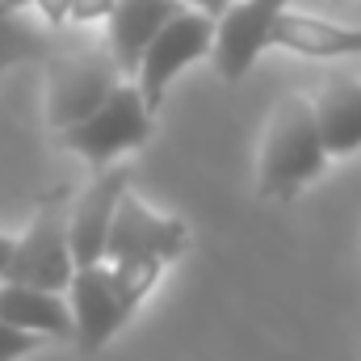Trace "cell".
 I'll use <instances>...</instances> for the list:
<instances>
[{"instance_id": "5b68a950", "label": "cell", "mask_w": 361, "mask_h": 361, "mask_svg": "<svg viewBox=\"0 0 361 361\" xmlns=\"http://www.w3.org/2000/svg\"><path fill=\"white\" fill-rule=\"evenodd\" d=\"M118 80H126L114 63V55L105 47H85V51H68L51 59V76H47V122L55 130L80 122L92 114Z\"/></svg>"}, {"instance_id": "4fadbf2b", "label": "cell", "mask_w": 361, "mask_h": 361, "mask_svg": "<svg viewBox=\"0 0 361 361\" xmlns=\"http://www.w3.org/2000/svg\"><path fill=\"white\" fill-rule=\"evenodd\" d=\"M319 139L328 156H353L361 147V80L353 76H332L311 97Z\"/></svg>"}, {"instance_id": "5bb4252c", "label": "cell", "mask_w": 361, "mask_h": 361, "mask_svg": "<svg viewBox=\"0 0 361 361\" xmlns=\"http://www.w3.org/2000/svg\"><path fill=\"white\" fill-rule=\"evenodd\" d=\"M47 55V38L21 17V8H8L0 0V72L13 63H30Z\"/></svg>"}, {"instance_id": "8992f818", "label": "cell", "mask_w": 361, "mask_h": 361, "mask_svg": "<svg viewBox=\"0 0 361 361\" xmlns=\"http://www.w3.org/2000/svg\"><path fill=\"white\" fill-rule=\"evenodd\" d=\"M63 294H68V307H72V341H76L80 353H97L101 345H109L122 332V324L139 311L122 294L109 261L76 265Z\"/></svg>"}, {"instance_id": "52a82bcc", "label": "cell", "mask_w": 361, "mask_h": 361, "mask_svg": "<svg viewBox=\"0 0 361 361\" xmlns=\"http://www.w3.org/2000/svg\"><path fill=\"white\" fill-rule=\"evenodd\" d=\"M189 248V227L152 210L143 197H135L130 189L118 197L109 235H105V261H122V257H156V261H177L180 252Z\"/></svg>"}, {"instance_id": "e0dca14e", "label": "cell", "mask_w": 361, "mask_h": 361, "mask_svg": "<svg viewBox=\"0 0 361 361\" xmlns=\"http://www.w3.org/2000/svg\"><path fill=\"white\" fill-rule=\"evenodd\" d=\"M109 8H114V0H72V4H68V21H80V25L105 21Z\"/></svg>"}, {"instance_id": "277c9868", "label": "cell", "mask_w": 361, "mask_h": 361, "mask_svg": "<svg viewBox=\"0 0 361 361\" xmlns=\"http://www.w3.org/2000/svg\"><path fill=\"white\" fill-rule=\"evenodd\" d=\"M210 47H214V17L185 4L177 17H169L164 30L147 42V51H143V59H139V68H135L130 80L139 85L143 101L152 109H160L169 85L177 80L193 59L210 55Z\"/></svg>"}, {"instance_id": "8fae6325", "label": "cell", "mask_w": 361, "mask_h": 361, "mask_svg": "<svg viewBox=\"0 0 361 361\" xmlns=\"http://www.w3.org/2000/svg\"><path fill=\"white\" fill-rule=\"evenodd\" d=\"M269 47H281L290 55H307V59H341V55H361V25H341L315 13H290L281 8V17L269 30Z\"/></svg>"}, {"instance_id": "30bf717a", "label": "cell", "mask_w": 361, "mask_h": 361, "mask_svg": "<svg viewBox=\"0 0 361 361\" xmlns=\"http://www.w3.org/2000/svg\"><path fill=\"white\" fill-rule=\"evenodd\" d=\"M180 8L185 0H114V8L105 13V51L114 55L122 76H135L147 42Z\"/></svg>"}, {"instance_id": "ba28073f", "label": "cell", "mask_w": 361, "mask_h": 361, "mask_svg": "<svg viewBox=\"0 0 361 361\" xmlns=\"http://www.w3.org/2000/svg\"><path fill=\"white\" fill-rule=\"evenodd\" d=\"M281 8H290V0H231L219 17H214V68L223 80H244L248 68L257 63V55L269 47V30L281 17Z\"/></svg>"}, {"instance_id": "3957f363", "label": "cell", "mask_w": 361, "mask_h": 361, "mask_svg": "<svg viewBox=\"0 0 361 361\" xmlns=\"http://www.w3.org/2000/svg\"><path fill=\"white\" fill-rule=\"evenodd\" d=\"M68 206H72V193L59 185L51 189L30 227L17 235L13 244V261L0 277L8 281H30V286H47V290H68L76 261H72V240H68Z\"/></svg>"}, {"instance_id": "d6986e66", "label": "cell", "mask_w": 361, "mask_h": 361, "mask_svg": "<svg viewBox=\"0 0 361 361\" xmlns=\"http://www.w3.org/2000/svg\"><path fill=\"white\" fill-rule=\"evenodd\" d=\"M185 4H189V8H202V13H210V17H219L231 0H185Z\"/></svg>"}, {"instance_id": "7c38bea8", "label": "cell", "mask_w": 361, "mask_h": 361, "mask_svg": "<svg viewBox=\"0 0 361 361\" xmlns=\"http://www.w3.org/2000/svg\"><path fill=\"white\" fill-rule=\"evenodd\" d=\"M0 319L34 332V336H72V307L63 298V290H47V286H30V281H8L0 277Z\"/></svg>"}, {"instance_id": "ac0fdd59", "label": "cell", "mask_w": 361, "mask_h": 361, "mask_svg": "<svg viewBox=\"0 0 361 361\" xmlns=\"http://www.w3.org/2000/svg\"><path fill=\"white\" fill-rule=\"evenodd\" d=\"M30 4L47 17V25H63V21H68V4H72V0H25V8H30Z\"/></svg>"}, {"instance_id": "7a4b0ae2", "label": "cell", "mask_w": 361, "mask_h": 361, "mask_svg": "<svg viewBox=\"0 0 361 361\" xmlns=\"http://www.w3.org/2000/svg\"><path fill=\"white\" fill-rule=\"evenodd\" d=\"M152 118H156V109L143 101L139 85L126 76V80L114 85V92L92 114H85L72 126H63L59 143L68 152H76L80 160H89L92 169H105L122 152H135V147H143L152 139Z\"/></svg>"}, {"instance_id": "6da1fadb", "label": "cell", "mask_w": 361, "mask_h": 361, "mask_svg": "<svg viewBox=\"0 0 361 361\" xmlns=\"http://www.w3.org/2000/svg\"><path fill=\"white\" fill-rule=\"evenodd\" d=\"M328 160L332 156L319 139L311 97H298V92L281 97L265 122V135H261L257 193L269 202H290L302 185H311L324 173Z\"/></svg>"}, {"instance_id": "9a60e30c", "label": "cell", "mask_w": 361, "mask_h": 361, "mask_svg": "<svg viewBox=\"0 0 361 361\" xmlns=\"http://www.w3.org/2000/svg\"><path fill=\"white\" fill-rule=\"evenodd\" d=\"M109 269L118 277L122 294L139 307V302L156 290V281H160V273H164V261H156V257H122V261H109Z\"/></svg>"}, {"instance_id": "2e32d148", "label": "cell", "mask_w": 361, "mask_h": 361, "mask_svg": "<svg viewBox=\"0 0 361 361\" xmlns=\"http://www.w3.org/2000/svg\"><path fill=\"white\" fill-rule=\"evenodd\" d=\"M38 345H42V336H34V332H21V328H13V324H4V319H0V361H21V357H30Z\"/></svg>"}, {"instance_id": "9c48e42d", "label": "cell", "mask_w": 361, "mask_h": 361, "mask_svg": "<svg viewBox=\"0 0 361 361\" xmlns=\"http://www.w3.org/2000/svg\"><path fill=\"white\" fill-rule=\"evenodd\" d=\"M130 189V173L118 169H97L89 189H80L68 206V240H72V261L76 265H97L105 261V235L118 210V197Z\"/></svg>"}, {"instance_id": "ffe728a7", "label": "cell", "mask_w": 361, "mask_h": 361, "mask_svg": "<svg viewBox=\"0 0 361 361\" xmlns=\"http://www.w3.org/2000/svg\"><path fill=\"white\" fill-rule=\"evenodd\" d=\"M13 244H17V240H13V235H4V231H0V273L8 269V261H13Z\"/></svg>"}]
</instances>
